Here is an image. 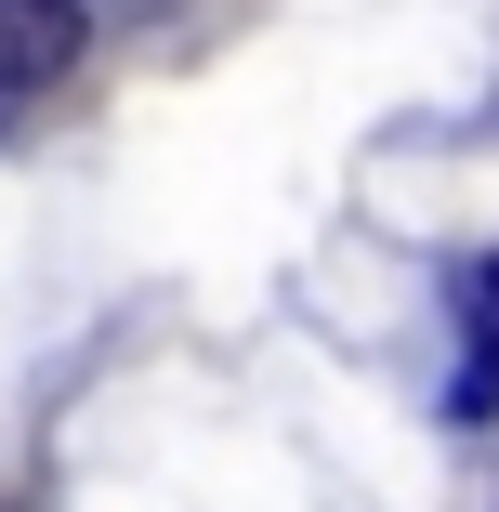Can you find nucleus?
Here are the masks:
<instances>
[{"mask_svg": "<svg viewBox=\"0 0 499 512\" xmlns=\"http://www.w3.org/2000/svg\"><path fill=\"white\" fill-rule=\"evenodd\" d=\"M66 66H79V0H0V79L40 92Z\"/></svg>", "mask_w": 499, "mask_h": 512, "instance_id": "f257e3e1", "label": "nucleus"}]
</instances>
